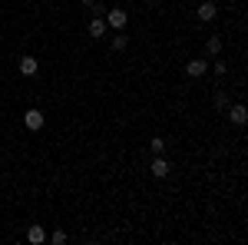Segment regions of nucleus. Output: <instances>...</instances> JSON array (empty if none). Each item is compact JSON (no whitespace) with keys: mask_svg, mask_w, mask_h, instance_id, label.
<instances>
[{"mask_svg":"<svg viewBox=\"0 0 248 245\" xmlns=\"http://www.w3.org/2000/svg\"><path fill=\"white\" fill-rule=\"evenodd\" d=\"M129 23V14L123 10V7H113V10H106V27H113V30H123Z\"/></svg>","mask_w":248,"mask_h":245,"instance_id":"obj_1","label":"nucleus"},{"mask_svg":"<svg viewBox=\"0 0 248 245\" xmlns=\"http://www.w3.org/2000/svg\"><path fill=\"white\" fill-rule=\"evenodd\" d=\"M23 126H27V130H43V110L30 106V110L23 113Z\"/></svg>","mask_w":248,"mask_h":245,"instance_id":"obj_2","label":"nucleus"},{"mask_svg":"<svg viewBox=\"0 0 248 245\" xmlns=\"http://www.w3.org/2000/svg\"><path fill=\"white\" fill-rule=\"evenodd\" d=\"M149 172H153L155 179H166V176H169V163H166L162 156H155L153 163H149Z\"/></svg>","mask_w":248,"mask_h":245,"instance_id":"obj_3","label":"nucleus"},{"mask_svg":"<svg viewBox=\"0 0 248 245\" xmlns=\"http://www.w3.org/2000/svg\"><path fill=\"white\" fill-rule=\"evenodd\" d=\"M17 66H20V73H23V76H33V73L40 70L37 57H20V63H17Z\"/></svg>","mask_w":248,"mask_h":245,"instance_id":"obj_4","label":"nucleus"},{"mask_svg":"<svg viewBox=\"0 0 248 245\" xmlns=\"http://www.w3.org/2000/svg\"><path fill=\"white\" fill-rule=\"evenodd\" d=\"M229 119L235 123V126H245V119H248V110L242 106V103H238V106H232V110H229Z\"/></svg>","mask_w":248,"mask_h":245,"instance_id":"obj_5","label":"nucleus"},{"mask_svg":"<svg viewBox=\"0 0 248 245\" xmlns=\"http://www.w3.org/2000/svg\"><path fill=\"white\" fill-rule=\"evenodd\" d=\"M215 14H218V7H215L212 0H205V3L199 7V20H202V23H209V20L215 17Z\"/></svg>","mask_w":248,"mask_h":245,"instance_id":"obj_6","label":"nucleus"},{"mask_svg":"<svg viewBox=\"0 0 248 245\" xmlns=\"http://www.w3.org/2000/svg\"><path fill=\"white\" fill-rule=\"evenodd\" d=\"M205 70H209L205 60H189V66H186V73H189V76H205Z\"/></svg>","mask_w":248,"mask_h":245,"instance_id":"obj_7","label":"nucleus"},{"mask_svg":"<svg viewBox=\"0 0 248 245\" xmlns=\"http://www.w3.org/2000/svg\"><path fill=\"white\" fill-rule=\"evenodd\" d=\"M27 242H30V245L46 242V232H43V226H30V232H27Z\"/></svg>","mask_w":248,"mask_h":245,"instance_id":"obj_8","label":"nucleus"},{"mask_svg":"<svg viewBox=\"0 0 248 245\" xmlns=\"http://www.w3.org/2000/svg\"><path fill=\"white\" fill-rule=\"evenodd\" d=\"M103 33H106V20L93 17L90 20V37H103Z\"/></svg>","mask_w":248,"mask_h":245,"instance_id":"obj_9","label":"nucleus"},{"mask_svg":"<svg viewBox=\"0 0 248 245\" xmlns=\"http://www.w3.org/2000/svg\"><path fill=\"white\" fill-rule=\"evenodd\" d=\"M205 50H209L212 57H215V53H222V37H209V43H205Z\"/></svg>","mask_w":248,"mask_h":245,"instance_id":"obj_10","label":"nucleus"},{"mask_svg":"<svg viewBox=\"0 0 248 245\" xmlns=\"http://www.w3.org/2000/svg\"><path fill=\"white\" fill-rule=\"evenodd\" d=\"M149 149H153V156H162V152H166V139H159V136L149 139Z\"/></svg>","mask_w":248,"mask_h":245,"instance_id":"obj_11","label":"nucleus"},{"mask_svg":"<svg viewBox=\"0 0 248 245\" xmlns=\"http://www.w3.org/2000/svg\"><path fill=\"white\" fill-rule=\"evenodd\" d=\"M126 43H129V40L123 37V30H119V37H113V50H126Z\"/></svg>","mask_w":248,"mask_h":245,"instance_id":"obj_12","label":"nucleus"},{"mask_svg":"<svg viewBox=\"0 0 248 245\" xmlns=\"http://www.w3.org/2000/svg\"><path fill=\"white\" fill-rule=\"evenodd\" d=\"M212 70H215L218 76H225V73H229V63H222V60H218V63H212Z\"/></svg>","mask_w":248,"mask_h":245,"instance_id":"obj_13","label":"nucleus"},{"mask_svg":"<svg viewBox=\"0 0 248 245\" xmlns=\"http://www.w3.org/2000/svg\"><path fill=\"white\" fill-rule=\"evenodd\" d=\"M50 242H53V245H63V242H66V232H53V235H50Z\"/></svg>","mask_w":248,"mask_h":245,"instance_id":"obj_14","label":"nucleus"}]
</instances>
